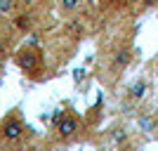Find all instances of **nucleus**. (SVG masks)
<instances>
[{
  "label": "nucleus",
  "mask_w": 158,
  "mask_h": 151,
  "mask_svg": "<svg viewBox=\"0 0 158 151\" xmlns=\"http://www.w3.org/2000/svg\"><path fill=\"white\" fill-rule=\"evenodd\" d=\"M14 61H17V66H19L24 73H28V76H38V73L43 71V66H45L43 52L38 50V45H31V43L17 52Z\"/></svg>",
  "instance_id": "nucleus-1"
},
{
  "label": "nucleus",
  "mask_w": 158,
  "mask_h": 151,
  "mask_svg": "<svg viewBox=\"0 0 158 151\" xmlns=\"http://www.w3.org/2000/svg\"><path fill=\"white\" fill-rule=\"evenodd\" d=\"M24 132H26V128H24V118H21L19 109L10 111L0 120V137L5 139L7 144H19L24 139Z\"/></svg>",
  "instance_id": "nucleus-2"
},
{
  "label": "nucleus",
  "mask_w": 158,
  "mask_h": 151,
  "mask_svg": "<svg viewBox=\"0 0 158 151\" xmlns=\"http://www.w3.org/2000/svg\"><path fill=\"white\" fill-rule=\"evenodd\" d=\"M54 125H57L59 139H71V137H76V132L80 130V118L73 111H66V113H59V116L54 118Z\"/></svg>",
  "instance_id": "nucleus-3"
},
{
  "label": "nucleus",
  "mask_w": 158,
  "mask_h": 151,
  "mask_svg": "<svg viewBox=\"0 0 158 151\" xmlns=\"http://www.w3.org/2000/svg\"><path fill=\"white\" fill-rule=\"evenodd\" d=\"M130 61H132V50L120 47L118 52L111 57V69H113V71H125L127 66H130Z\"/></svg>",
  "instance_id": "nucleus-4"
},
{
  "label": "nucleus",
  "mask_w": 158,
  "mask_h": 151,
  "mask_svg": "<svg viewBox=\"0 0 158 151\" xmlns=\"http://www.w3.org/2000/svg\"><path fill=\"white\" fill-rule=\"evenodd\" d=\"M144 92H146V80L144 78H139L135 80L130 85V90H127V94H130V99H135V102H139V99L144 97Z\"/></svg>",
  "instance_id": "nucleus-5"
},
{
  "label": "nucleus",
  "mask_w": 158,
  "mask_h": 151,
  "mask_svg": "<svg viewBox=\"0 0 158 151\" xmlns=\"http://www.w3.org/2000/svg\"><path fill=\"white\" fill-rule=\"evenodd\" d=\"M80 2H83V0H59V10L64 14H73L80 7Z\"/></svg>",
  "instance_id": "nucleus-6"
},
{
  "label": "nucleus",
  "mask_w": 158,
  "mask_h": 151,
  "mask_svg": "<svg viewBox=\"0 0 158 151\" xmlns=\"http://www.w3.org/2000/svg\"><path fill=\"white\" fill-rule=\"evenodd\" d=\"M17 0H0V14H14L17 12Z\"/></svg>",
  "instance_id": "nucleus-7"
},
{
  "label": "nucleus",
  "mask_w": 158,
  "mask_h": 151,
  "mask_svg": "<svg viewBox=\"0 0 158 151\" xmlns=\"http://www.w3.org/2000/svg\"><path fill=\"white\" fill-rule=\"evenodd\" d=\"M5 52H7V43H5V38L0 36V57H2Z\"/></svg>",
  "instance_id": "nucleus-8"
}]
</instances>
